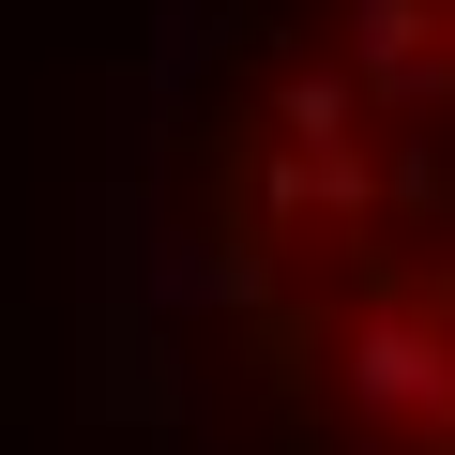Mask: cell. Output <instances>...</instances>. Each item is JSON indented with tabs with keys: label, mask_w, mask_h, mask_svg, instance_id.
Masks as SVG:
<instances>
[{
	"label": "cell",
	"mask_w": 455,
	"mask_h": 455,
	"mask_svg": "<svg viewBox=\"0 0 455 455\" xmlns=\"http://www.w3.org/2000/svg\"><path fill=\"white\" fill-rule=\"evenodd\" d=\"M440 31H455V0H440Z\"/></svg>",
	"instance_id": "cell-3"
},
{
	"label": "cell",
	"mask_w": 455,
	"mask_h": 455,
	"mask_svg": "<svg viewBox=\"0 0 455 455\" xmlns=\"http://www.w3.org/2000/svg\"><path fill=\"white\" fill-rule=\"evenodd\" d=\"M334 379H349L364 425H455V334H440L425 304H364V319L334 334Z\"/></svg>",
	"instance_id": "cell-1"
},
{
	"label": "cell",
	"mask_w": 455,
	"mask_h": 455,
	"mask_svg": "<svg viewBox=\"0 0 455 455\" xmlns=\"http://www.w3.org/2000/svg\"><path fill=\"white\" fill-rule=\"evenodd\" d=\"M425 31H440V0H349V76H364V107H395V92L425 76Z\"/></svg>",
	"instance_id": "cell-2"
}]
</instances>
